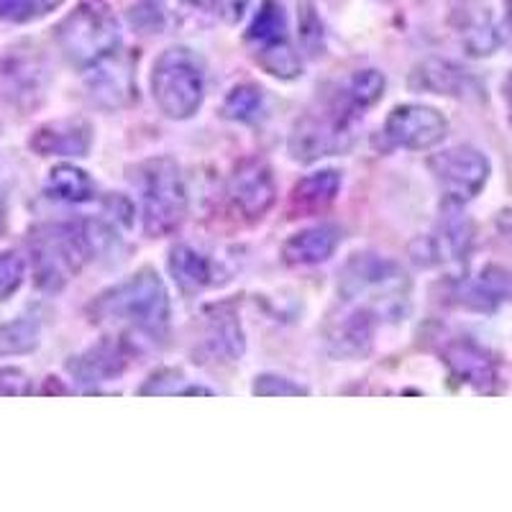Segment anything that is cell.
<instances>
[{"label":"cell","instance_id":"1","mask_svg":"<svg viewBox=\"0 0 512 512\" xmlns=\"http://www.w3.org/2000/svg\"><path fill=\"white\" fill-rule=\"evenodd\" d=\"M113 246V231L100 221L41 223L29 233L31 267L39 290L59 292L80 269Z\"/></svg>","mask_w":512,"mask_h":512},{"label":"cell","instance_id":"2","mask_svg":"<svg viewBox=\"0 0 512 512\" xmlns=\"http://www.w3.org/2000/svg\"><path fill=\"white\" fill-rule=\"evenodd\" d=\"M88 310L100 326H116L141 336L162 338L169 328L172 303L162 277L146 267L100 292Z\"/></svg>","mask_w":512,"mask_h":512},{"label":"cell","instance_id":"3","mask_svg":"<svg viewBox=\"0 0 512 512\" xmlns=\"http://www.w3.org/2000/svg\"><path fill=\"white\" fill-rule=\"evenodd\" d=\"M338 295L346 303H359L374 315L400 320L410 305V280L395 262L377 254H354L346 262Z\"/></svg>","mask_w":512,"mask_h":512},{"label":"cell","instance_id":"4","mask_svg":"<svg viewBox=\"0 0 512 512\" xmlns=\"http://www.w3.org/2000/svg\"><path fill=\"white\" fill-rule=\"evenodd\" d=\"M54 36L67 62L82 72L121 52V29L111 6L103 0H82L59 21Z\"/></svg>","mask_w":512,"mask_h":512},{"label":"cell","instance_id":"5","mask_svg":"<svg viewBox=\"0 0 512 512\" xmlns=\"http://www.w3.org/2000/svg\"><path fill=\"white\" fill-rule=\"evenodd\" d=\"M141 192V221L146 236L159 239L182 226L187 216V187L180 164L172 157L146 159L136 167Z\"/></svg>","mask_w":512,"mask_h":512},{"label":"cell","instance_id":"6","mask_svg":"<svg viewBox=\"0 0 512 512\" xmlns=\"http://www.w3.org/2000/svg\"><path fill=\"white\" fill-rule=\"evenodd\" d=\"M152 95L169 121H187L203 108L205 64L187 47H169L152 70Z\"/></svg>","mask_w":512,"mask_h":512},{"label":"cell","instance_id":"7","mask_svg":"<svg viewBox=\"0 0 512 512\" xmlns=\"http://www.w3.org/2000/svg\"><path fill=\"white\" fill-rule=\"evenodd\" d=\"M344 98L338 95L320 111H308L303 118H297L290 134V157L295 162L310 164L320 157L341 154L351 144V123L356 121Z\"/></svg>","mask_w":512,"mask_h":512},{"label":"cell","instance_id":"8","mask_svg":"<svg viewBox=\"0 0 512 512\" xmlns=\"http://www.w3.org/2000/svg\"><path fill=\"white\" fill-rule=\"evenodd\" d=\"M428 167H431L441 190L446 192L448 203L459 205L477 198L484 185H487L489 175H492L489 159L479 149L466 144L451 146L446 152L433 154L428 159Z\"/></svg>","mask_w":512,"mask_h":512},{"label":"cell","instance_id":"9","mask_svg":"<svg viewBox=\"0 0 512 512\" xmlns=\"http://www.w3.org/2000/svg\"><path fill=\"white\" fill-rule=\"evenodd\" d=\"M446 134V116L436 111V108H431V105H397V108L390 111L387 121H384V136L390 139V144L402 146V149H413V152L433 149V146L446 139Z\"/></svg>","mask_w":512,"mask_h":512},{"label":"cell","instance_id":"10","mask_svg":"<svg viewBox=\"0 0 512 512\" xmlns=\"http://www.w3.org/2000/svg\"><path fill=\"white\" fill-rule=\"evenodd\" d=\"M472 244L474 223L461 213L459 203H448L436 231L418 241L423 251L415 254V262L425 264V267H431V264H461L472 251Z\"/></svg>","mask_w":512,"mask_h":512},{"label":"cell","instance_id":"11","mask_svg":"<svg viewBox=\"0 0 512 512\" xmlns=\"http://www.w3.org/2000/svg\"><path fill=\"white\" fill-rule=\"evenodd\" d=\"M228 198L233 208L249 221H259L269 213L277 200V185H274L272 169L262 159H249L233 172L228 182Z\"/></svg>","mask_w":512,"mask_h":512},{"label":"cell","instance_id":"12","mask_svg":"<svg viewBox=\"0 0 512 512\" xmlns=\"http://www.w3.org/2000/svg\"><path fill=\"white\" fill-rule=\"evenodd\" d=\"M448 297L466 310H495L500 303H512V272L500 264H489L474 280H456Z\"/></svg>","mask_w":512,"mask_h":512},{"label":"cell","instance_id":"13","mask_svg":"<svg viewBox=\"0 0 512 512\" xmlns=\"http://www.w3.org/2000/svg\"><path fill=\"white\" fill-rule=\"evenodd\" d=\"M410 85L415 90H423V93L446 95V98L469 100L482 95V85L472 72L464 70L461 64L438 57L420 62L410 75Z\"/></svg>","mask_w":512,"mask_h":512},{"label":"cell","instance_id":"14","mask_svg":"<svg viewBox=\"0 0 512 512\" xmlns=\"http://www.w3.org/2000/svg\"><path fill=\"white\" fill-rule=\"evenodd\" d=\"M85 85H88V95L95 105L121 108L136 93L134 64L121 57V52H116L113 57L85 70Z\"/></svg>","mask_w":512,"mask_h":512},{"label":"cell","instance_id":"15","mask_svg":"<svg viewBox=\"0 0 512 512\" xmlns=\"http://www.w3.org/2000/svg\"><path fill=\"white\" fill-rule=\"evenodd\" d=\"M128 361H131V354H128L126 341L105 336L103 341L90 346L88 351L72 356L67 361V372L75 377V382L100 384L121 377L128 369Z\"/></svg>","mask_w":512,"mask_h":512},{"label":"cell","instance_id":"16","mask_svg":"<svg viewBox=\"0 0 512 512\" xmlns=\"http://www.w3.org/2000/svg\"><path fill=\"white\" fill-rule=\"evenodd\" d=\"M29 146L39 157H88L93 146V128L82 118L44 123L34 131Z\"/></svg>","mask_w":512,"mask_h":512},{"label":"cell","instance_id":"17","mask_svg":"<svg viewBox=\"0 0 512 512\" xmlns=\"http://www.w3.org/2000/svg\"><path fill=\"white\" fill-rule=\"evenodd\" d=\"M374 318L372 310L356 305L354 310L331 323L328 331V351L336 359H364L374 346Z\"/></svg>","mask_w":512,"mask_h":512},{"label":"cell","instance_id":"18","mask_svg":"<svg viewBox=\"0 0 512 512\" xmlns=\"http://www.w3.org/2000/svg\"><path fill=\"white\" fill-rule=\"evenodd\" d=\"M443 361L448 364L451 374L461 382L472 384L474 390L489 392L497 382V361L495 356L484 351L474 341H454L443 351Z\"/></svg>","mask_w":512,"mask_h":512},{"label":"cell","instance_id":"19","mask_svg":"<svg viewBox=\"0 0 512 512\" xmlns=\"http://www.w3.org/2000/svg\"><path fill=\"white\" fill-rule=\"evenodd\" d=\"M341 233L336 226H313L292 233L282 244V262L290 267H315L328 262L338 249Z\"/></svg>","mask_w":512,"mask_h":512},{"label":"cell","instance_id":"20","mask_svg":"<svg viewBox=\"0 0 512 512\" xmlns=\"http://www.w3.org/2000/svg\"><path fill=\"white\" fill-rule=\"evenodd\" d=\"M338 192H341V172L336 169L310 172L292 187L290 213L292 216H318L336 203Z\"/></svg>","mask_w":512,"mask_h":512},{"label":"cell","instance_id":"21","mask_svg":"<svg viewBox=\"0 0 512 512\" xmlns=\"http://www.w3.org/2000/svg\"><path fill=\"white\" fill-rule=\"evenodd\" d=\"M167 267L169 274H172V280H175V285L180 287V292H185V295H195V292L213 285V264H210V259L203 251H198L190 244L172 246V249H169Z\"/></svg>","mask_w":512,"mask_h":512},{"label":"cell","instance_id":"22","mask_svg":"<svg viewBox=\"0 0 512 512\" xmlns=\"http://www.w3.org/2000/svg\"><path fill=\"white\" fill-rule=\"evenodd\" d=\"M287 41H290V31H287V16L282 3L280 0H262L254 21L246 29V44H249L251 54L256 57V54L280 47Z\"/></svg>","mask_w":512,"mask_h":512},{"label":"cell","instance_id":"23","mask_svg":"<svg viewBox=\"0 0 512 512\" xmlns=\"http://www.w3.org/2000/svg\"><path fill=\"white\" fill-rule=\"evenodd\" d=\"M203 349L208 351L210 359L221 361H236L244 356V331H241V323L236 320V315L218 310L210 318Z\"/></svg>","mask_w":512,"mask_h":512},{"label":"cell","instance_id":"24","mask_svg":"<svg viewBox=\"0 0 512 512\" xmlns=\"http://www.w3.org/2000/svg\"><path fill=\"white\" fill-rule=\"evenodd\" d=\"M47 192L54 200H62V203H90L95 198V182L85 169L62 162L49 172Z\"/></svg>","mask_w":512,"mask_h":512},{"label":"cell","instance_id":"25","mask_svg":"<svg viewBox=\"0 0 512 512\" xmlns=\"http://www.w3.org/2000/svg\"><path fill=\"white\" fill-rule=\"evenodd\" d=\"M384 88H387V80L379 70H359L346 80V85L338 90V95L344 98V103L349 105L356 116H364V111H369L372 105H377L382 100Z\"/></svg>","mask_w":512,"mask_h":512},{"label":"cell","instance_id":"26","mask_svg":"<svg viewBox=\"0 0 512 512\" xmlns=\"http://www.w3.org/2000/svg\"><path fill=\"white\" fill-rule=\"evenodd\" d=\"M461 41H464L466 52L472 57H487L495 54L500 47V34H497L495 21L489 18L487 8L464 13V24H461Z\"/></svg>","mask_w":512,"mask_h":512},{"label":"cell","instance_id":"27","mask_svg":"<svg viewBox=\"0 0 512 512\" xmlns=\"http://www.w3.org/2000/svg\"><path fill=\"white\" fill-rule=\"evenodd\" d=\"M264 111V95L254 85H236L223 100V118L236 123H254Z\"/></svg>","mask_w":512,"mask_h":512},{"label":"cell","instance_id":"28","mask_svg":"<svg viewBox=\"0 0 512 512\" xmlns=\"http://www.w3.org/2000/svg\"><path fill=\"white\" fill-rule=\"evenodd\" d=\"M39 344V326L29 318H18L0 328V351L3 354H29Z\"/></svg>","mask_w":512,"mask_h":512},{"label":"cell","instance_id":"29","mask_svg":"<svg viewBox=\"0 0 512 512\" xmlns=\"http://www.w3.org/2000/svg\"><path fill=\"white\" fill-rule=\"evenodd\" d=\"M300 47L305 49L308 57H320L326 49V31H323V21H320L318 11H315L313 0H303L300 3Z\"/></svg>","mask_w":512,"mask_h":512},{"label":"cell","instance_id":"30","mask_svg":"<svg viewBox=\"0 0 512 512\" xmlns=\"http://www.w3.org/2000/svg\"><path fill=\"white\" fill-rule=\"evenodd\" d=\"M26 280L24 256L16 251H3L0 254V303H6L21 290Z\"/></svg>","mask_w":512,"mask_h":512},{"label":"cell","instance_id":"31","mask_svg":"<svg viewBox=\"0 0 512 512\" xmlns=\"http://www.w3.org/2000/svg\"><path fill=\"white\" fill-rule=\"evenodd\" d=\"M251 392L259 397H305L310 395L308 387L292 382V379L280 377V374H259L254 379Z\"/></svg>","mask_w":512,"mask_h":512},{"label":"cell","instance_id":"32","mask_svg":"<svg viewBox=\"0 0 512 512\" xmlns=\"http://www.w3.org/2000/svg\"><path fill=\"white\" fill-rule=\"evenodd\" d=\"M182 382H185V374L177 372V369H162V372H154L152 377L146 379L144 387H139V395H182Z\"/></svg>","mask_w":512,"mask_h":512},{"label":"cell","instance_id":"33","mask_svg":"<svg viewBox=\"0 0 512 512\" xmlns=\"http://www.w3.org/2000/svg\"><path fill=\"white\" fill-rule=\"evenodd\" d=\"M31 392L34 387L24 369L0 367V397H26Z\"/></svg>","mask_w":512,"mask_h":512},{"label":"cell","instance_id":"34","mask_svg":"<svg viewBox=\"0 0 512 512\" xmlns=\"http://www.w3.org/2000/svg\"><path fill=\"white\" fill-rule=\"evenodd\" d=\"M0 18L13 24H29L34 21V13L26 0H0Z\"/></svg>","mask_w":512,"mask_h":512},{"label":"cell","instance_id":"35","mask_svg":"<svg viewBox=\"0 0 512 512\" xmlns=\"http://www.w3.org/2000/svg\"><path fill=\"white\" fill-rule=\"evenodd\" d=\"M216 3V13L226 21V24H236L244 16L249 0H213Z\"/></svg>","mask_w":512,"mask_h":512},{"label":"cell","instance_id":"36","mask_svg":"<svg viewBox=\"0 0 512 512\" xmlns=\"http://www.w3.org/2000/svg\"><path fill=\"white\" fill-rule=\"evenodd\" d=\"M157 3L164 11V16H167V21L175 16V13H192L203 8V0H157Z\"/></svg>","mask_w":512,"mask_h":512},{"label":"cell","instance_id":"37","mask_svg":"<svg viewBox=\"0 0 512 512\" xmlns=\"http://www.w3.org/2000/svg\"><path fill=\"white\" fill-rule=\"evenodd\" d=\"M495 226H497V233L502 236V241H505L507 246H512V208H505L497 213Z\"/></svg>","mask_w":512,"mask_h":512},{"label":"cell","instance_id":"38","mask_svg":"<svg viewBox=\"0 0 512 512\" xmlns=\"http://www.w3.org/2000/svg\"><path fill=\"white\" fill-rule=\"evenodd\" d=\"M26 3H29L34 18H41V16H47V13H52L54 8L62 6L64 0H26Z\"/></svg>","mask_w":512,"mask_h":512},{"label":"cell","instance_id":"39","mask_svg":"<svg viewBox=\"0 0 512 512\" xmlns=\"http://www.w3.org/2000/svg\"><path fill=\"white\" fill-rule=\"evenodd\" d=\"M502 98H505V105H507V118H510L512 123V70L510 75L505 77V85H502Z\"/></svg>","mask_w":512,"mask_h":512},{"label":"cell","instance_id":"40","mask_svg":"<svg viewBox=\"0 0 512 512\" xmlns=\"http://www.w3.org/2000/svg\"><path fill=\"white\" fill-rule=\"evenodd\" d=\"M505 11H507V24L512 29V0H505Z\"/></svg>","mask_w":512,"mask_h":512},{"label":"cell","instance_id":"41","mask_svg":"<svg viewBox=\"0 0 512 512\" xmlns=\"http://www.w3.org/2000/svg\"><path fill=\"white\" fill-rule=\"evenodd\" d=\"M0 228H3V216H0Z\"/></svg>","mask_w":512,"mask_h":512}]
</instances>
